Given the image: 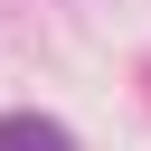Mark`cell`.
<instances>
[{
    "label": "cell",
    "mask_w": 151,
    "mask_h": 151,
    "mask_svg": "<svg viewBox=\"0 0 151 151\" xmlns=\"http://www.w3.org/2000/svg\"><path fill=\"white\" fill-rule=\"evenodd\" d=\"M0 151H66V132L47 113H0Z\"/></svg>",
    "instance_id": "6da1fadb"
}]
</instances>
